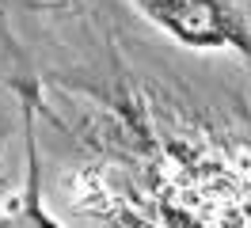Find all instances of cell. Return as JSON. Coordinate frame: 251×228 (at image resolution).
<instances>
[{"mask_svg":"<svg viewBox=\"0 0 251 228\" xmlns=\"http://www.w3.org/2000/svg\"><path fill=\"white\" fill-rule=\"evenodd\" d=\"M23 145H27V179H23L19 198L0 213V228H61V221L50 213L46 198H42V160H38L34 114L27 99H23Z\"/></svg>","mask_w":251,"mask_h":228,"instance_id":"cell-2","label":"cell"},{"mask_svg":"<svg viewBox=\"0 0 251 228\" xmlns=\"http://www.w3.org/2000/svg\"><path fill=\"white\" fill-rule=\"evenodd\" d=\"M137 12L187 50L251 61V19L236 0H133Z\"/></svg>","mask_w":251,"mask_h":228,"instance_id":"cell-1","label":"cell"}]
</instances>
